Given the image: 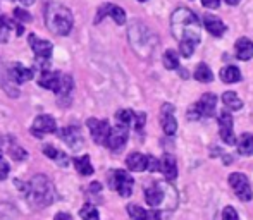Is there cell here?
I'll list each match as a JSON object with an SVG mask.
<instances>
[{"instance_id": "cell-43", "label": "cell", "mask_w": 253, "mask_h": 220, "mask_svg": "<svg viewBox=\"0 0 253 220\" xmlns=\"http://www.w3.org/2000/svg\"><path fill=\"white\" fill-rule=\"evenodd\" d=\"M138 2H147V0H138Z\"/></svg>"}, {"instance_id": "cell-28", "label": "cell", "mask_w": 253, "mask_h": 220, "mask_svg": "<svg viewBox=\"0 0 253 220\" xmlns=\"http://www.w3.org/2000/svg\"><path fill=\"white\" fill-rule=\"evenodd\" d=\"M134 117H136V113H134L133 110H129V109L117 110V113H116L117 122L124 124V126H127V127H129L131 124H134Z\"/></svg>"}, {"instance_id": "cell-22", "label": "cell", "mask_w": 253, "mask_h": 220, "mask_svg": "<svg viewBox=\"0 0 253 220\" xmlns=\"http://www.w3.org/2000/svg\"><path fill=\"white\" fill-rule=\"evenodd\" d=\"M43 153L47 155L50 160L57 162V165H60V167H67V164H69V157H67L64 151H60V150H57L55 147H52V145H45Z\"/></svg>"}, {"instance_id": "cell-39", "label": "cell", "mask_w": 253, "mask_h": 220, "mask_svg": "<svg viewBox=\"0 0 253 220\" xmlns=\"http://www.w3.org/2000/svg\"><path fill=\"white\" fill-rule=\"evenodd\" d=\"M147 220H162V217H160V212H157V210H148Z\"/></svg>"}, {"instance_id": "cell-25", "label": "cell", "mask_w": 253, "mask_h": 220, "mask_svg": "<svg viewBox=\"0 0 253 220\" xmlns=\"http://www.w3.org/2000/svg\"><path fill=\"white\" fill-rule=\"evenodd\" d=\"M74 167H76V170L81 174V176H91V174H93V165H91L88 155L74 158Z\"/></svg>"}, {"instance_id": "cell-29", "label": "cell", "mask_w": 253, "mask_h": 220, "mask_svg": "<svg viewBox=\"0 0 253 220\" xmlns=\"http://www.w3.org/2000/svg\"><path fill=\"white\" fill-rule=\"evenodd\" d=\"M73 77L71 76H62V81H60V86L59 90L55 91L57 95H59V98H66L71 95V91H73Z\"/></svg>"}, {"instance_id": "cell-14", "label": "cell", "mask_w": 253, "mask_h": 220, "mask_svg": "<svg viewBox=\"0 0 253 220\" xmlns=\"http://www.w3.org/2000/svg\"><path fill=\"white\" fill-rule=\"evenodd\" d=\"M105 16H110L117 24H124L126 23V12H124L121 7L114 5V3H103V5L98 9V14H97V23L100 19H103Z\"/></svg>"}, {"instance_id": "cell-5", "label": "cell", "mask_w": 253, "mask_h": 220, "mask_svg": "<svg viewBox=\"0 0 253 220\" xmlns=\"http://www.w3.org/2000/svg\"><path fill=\"white\" fill-rule=\"evenodd\" d=\"M217 98L213 93H205L193 107L190 109V119H200V117H212L215 112Z\"/></svg>"}, {"instance_id": "cell-30", "label": "cell", "mask_w": 253, "mask_h": 220, "mask_svg": "<svg viewBox=\"0 0 253 220\" xmlns=\"http://www.w3.org/2000/svg\"><path fill=\"white\" fill-rule=\"evenodd\" d=\"M162 60H164L166 69H169V71H174L179 67V57H177V54L174 50H167L166 54H164Z\"/></svg>"}, {"instance_id": "cell-8", "label": "cell", "mask_w": 253, "mask_h": 220, "mask_svg": "<svg viewBox=\"0 0 253 220\" xmlns=\"http://www.w3.org/2000/svg\"><path fill=\"white\" fill-rule=\"evenodd\" d=\"M126 143H127V126L117 122V126L110 129V134H109V138H107L105 147L112 151H119L121 148H124Z\"/></svg>"}, {"instance_id": "cell-2", "label": "cell", "mask_w": 253, "mask_h": 220, "mask_svg": "<svg viewBox=\"0 0 253 220\" xmlns=\"http://www.w3.org/2000/svg\"><path fill=\"white\" fill-rule=\"evenodd\" d=\"M45 24L53 35L66 37L73 28V14L62 3L50 2L45 7Z\"/></svg>"}, {"instance_id": "cell-10", "label": "cell", "mask_w": 253, "mask_h": 220, "mask_svg": "<svg viewBox=\"0 0 253 220\" xmlns=\"http://www.w3.org/2000/svg\"><path fill=\"white\" fill-rule=\"evenodd\" d=\"M30 45L31 48H33L35 55H37L38 60H43V62H48V59L52 57V43L48 40H42V38H38L37 35H30Z\"/></svg>"}, {"instance_id": "cell-17", "label": "cell", "mask_w": 253, "mask_h": 220, "mask_svg": "<svg viewBox=\"0 0 253 220\" xmlns=\"http://www.w3.org/2000/svg\"><path fill=\"white\" fill-rule=\"evenodd\" d=\"M164 198H166V191H164L162 184L155 183L145 189V200H147V203L153 208L159 207V205L164 201Z\"/></svg>"}, {"instance_id": "cell-20", "label": "cell", "mask_w": 253, "mask_h": 220, "mask_svg": "<svg viewBox=\"0 0 253 220\" xmlns=\"http://www.w3.org/2000/svg\"><path fill=\"white\" fill-rule=\"evenodd\" d=\"M160 170L166 176L167 181H174L177 177V165H176V158L172 155L166 153L160 160Z\"/></svg>"}, {"instance_id": "cell-41", "label": "cell", "mask_w": 253, "mask_h": 220, "mask_svg": "<svg viewBox=\"0 0 253 220\" xmlns=\"http://www.w3.org/2000/svg\"><path fill=\"white\" fill-rule=\"evenodd\" d=\"M23 5H31V3H35V0H19Z\"/></svg>"}, {"instance_id": "cell-26", "label": "cell", "mask_w": 253, "mask_h": 220, "mask_svg": "<svg viewBox=\"0 0 253 220\" xmlns=\"http://www.w3.org/2000/svg\"><path fill=\"white\" fill-rule=\"evenodd\" d=\"M222 104L226 105L227 110H240L243 107V102H241V98L234 91H226L222 95Z\"/></svg>"}, {"instance_id": "cell-24", "label": "cell", "mask_w": 253, "mask_h": 220, "mask_svg": "<svg viewBox=\"0 0 253 220\" xmlns=\"http://www.w3.org/2000/svg\"><path fill=\"white\" fill-rule=\"evenodd\" d=\"M220 79L224 81V83L227 84H233V83H238V81L241 79V73L238 67L234 66H227L224 67L222 71H220Z\"/></svg>"}, {"instance_id": "cell-16", "label": "cell", "mask_w": 253, "mask_h": 220, "mask_svg": "<svg viewBox=\"0 0 253 220\" xmlns=\"http://www.w3.org/2000/svg\"><path fill=\"white\" fill-rule=\"evenodd\" d=\"M9 77L17 84H23V83H28V81L33 77V71L30 67H24L23 64L16 62L9 67Z\"/></svg>"}, {"instance_id": "cell-3", "label": "cell", "mask_w": 253, "mask_h": 220, "mask_svg": "<svg viewBox=\"0 0 253 220\" xmlns=\"http://www.w3.org/2000/svg\"><path fill=\"white\" fill-rule=\"evenodd\" d=\"M26 196L35 208L48 207L53 201V186L50 181H48V177L43 176V174L35 176L30 181V184H28Z\"/></svg>"}, {"instance_id": "cell-27", "label": "cell", "mask_w": 253, "mask_h": 220, "mask_svg": "<svg viewBox=\"0 0 253 220\" xmlns=\"http://www.w3.org/2000/svg\"><path fill=\"white\" fill-rule=\"evenodd\" d=\"M195 79L200 81V83H210L213 79V74L210 71V67L207 64H198L197 66V71H195Z\"/></svg>"}, {"instance_id": "cell-38", "label": "cell", "mask_w": 253, "mask_h": 220, "mask_svg": "<svg viewBox=\"0 0 253 220\" xmlns=\"http://www.w3.org/2000/svg\"><path fill=\"white\" fill-rule=\"evenodd\" d=\"M203 7H207V9H217L220 3V0H202Z\"/></svg>"}, {"instance_id": "cell-18", "label": "cell", "mask_w": 253, "mask_h": 220, "mask_svg": "<svg viewBox=\"0 0 253 220\" xmlns=\"http://www.w3.org/2000/svg\"><path fill=\"white\" fill-rule=\"evenodd\" d=\"M203 24H205L207 31H209L212 37H222V35L226 33V24L217 16H212V14H205V16H203Z\"/></svg>"}, {"instance_id": "cell-37", "label": "cell", "mask_w": 253, "mask_h": 220, "mask_svg": "<svg viewBox=\"0 0 253 220\" xmlns=\"http://www.w3.org/2000/svg\"><path fill=\"white\" fill-rule=\"evenodd\" d=\"M145 119H147V115H145V113H136V117H134V127H136V131L143 129Z\"/></svg>"}, {"instance_id": "cell-33", "label": "cell", "mask_w": 253, "mask_h": 220, "mask_svg": "<svg viewBox=\"0 0 253 220\" xmlns=\"http://www.w3.org/2000/svg\"><path fill=\"white\" fill-rule=\"evenodd\" d=\"M14 19H17L19 23H30L31 14L26 12L24 9H21V7H17V9H14Z\"/></svg>"}, {"instance_id": "cell-9", "label": "cell", "mask_w": 253, "mask_h": 220, "mask_svg": "<svg viewBox=\"0 0 253 220\" xmlns=\"http://www.w3.org/2000/svg\"><path fill=\"white\" fill-rule=\"evenodd\" d=\"M86 126L90 127V133L93 136V141L97 145H105L107 138L110 134V129L112 127L109 126L107 120H100V119H88Z\"/></svg>"}, {"instance_id": "cell-36", "label": "cell", "mask_w": 253, "mask_h": 220, "mask_svg": "<svg viewBox=\"0 0 253 220\" xmlns=\"http://www.w3.org/2000/svg\"><path fill=\"white\" fill-rule=\"evenodd\" d=\"M148 170H150V172H157V170H160V160H159V158L148 155Z\"/></svg>"}, {"instance_id": "cell-1", "label": "cell", "mask_w": 253, "mask_h": 220, "mask_svg": "<svg viewBox=\"0 0 253 220\" xmlns=\"http://www.w3.org/2000/svg\"><path fill=\"white\" fill-rule=\"evenodd\" d=\"M172 35L179 40V50L183 57H191L200 43V21L186 7L176 9L170 16Z\"/></svg>"}, {"instance_id": "cell-31", "label": "cell", "mask_w": 253, "mask_h": 220, "mask_svg": "<svg viewBox=\"0 0 253 220\" xmlns=\"http://www.w3.org/2000/svg\"><path fill=\"white\" fill-rule=\"evenodd\" d=\"M80 217L83 220H98L100 215H98V210L93 207V205L86 203V205H83V208L80 210Z\"/></svg>"}, {"instance_id": "cell-11", "label": "cell", "mask_w": 253, "mask_h": 220, "mask_svg": "<svg viewBox=\"0 0 253 220\" xmlns=\"http://www.w3.org/2000/svg\"><path fill=\"white\" fill-rule=\"evenodd\" d=\"M55 131H57V124L52 115H38L33 122V127H31V133L38 138H42L43 134H52Z\"/></svg>"}, {"instance_id": "cell-32", "label": "cell", "mask_w": 253, "mask_h": 220, "mask_svg": "<svg viewBox=\"0 0 253 220\" xmlns=\"http://www.w3.org/2000/svg\"><path fill=\"white\" fill-rule=\"evenodd\" d=\"M127 214H129L131 220H147L148 210H143L138 205H127Z\"/></svg>"}, {"instance_id": "cell-40", "label": "cell", "mask_w": 253, "mask_h": 220, "mask_svg": "<svg viewBox=\"0 0 253 220\" xmlns=\"http://www.w3.org/2000/svg\"><path fill=\"white\" fill-rule=\"evenodd\" d=\"M53 220H73V217H71L69 214H66V212H59Z\"/></svg>"}, {"instance_id": "cell-34", "label": "cell", "mask_w": 253, "mask_h": 220, "mask_svg": "<svg viewBox=\"0 0 253 220\" xmlns=\"http://www.w3.org/2000/svg\"><path fill=\"white\" fill-rule=\"evenodd\" d=\"M9 170H10V167H9V164H7L5 158H3L2 151H0V181L7 179V176H9Z\"/></svg>"}, {"instance_id": "cell-13", "label": "cell", "mask_w": 253, "mask_h": 220, "mask_svg": "<svg viewBox=\"0 0 253 220\" xmlns=\"http://www.w3.org/2000/svg\"><path fill=\"white\" fill-rule=\"evenodd\" d=\"M160 124H162V129L167 136H172L177 129L176 117H174V107L172 105H164L162 113H160Z\"/></svg>"}, {"instance_id": "cell-6", "label": "cell", "mask_w": 253, "mask_h": 220, "mask_svg": "<svg viewBox=\"0 0 253 220\" xmlns=\"http://www.w3.org/2000/svg\"><path fill=\"white\" fill-rule=\"evenodd\" d=\"M229 184L234 189L236 196L241 201H250L253 198V191H252V184L248 181V177L241 172H233L229 176Z\"/></svg>"}, {"instance_id": "cell-35", "label": "cell", "mask_w": 253, "mask_h": 220, "mask_svg": "<svg viewBox=\"0 0 253 220\" xmlns=\"http://www.w3.org/2000/svg\"><path fill=\"white\" fill-rule=\"evenodd\" d=\"M222 220H240V217H238V212L233 207H226L222 212Z\"/></svg>"}, {"instance_id": "cell-15", "label": "cell", "mask_w": 253, "mask_h": 220, "mask_svg": "<svg viewBox=\"0 0 253 220\" xmlns=\"http://www.w3.org/2000/svg\"><path fill=\"white\" fill-rule=\"evenodd\" d=\"M60 81H62V74L55 73V71H48V69H43L38 77V84L43 86L45 90H52V91H57L60 86Z\"/></svg>"}, {"instance_id": "cell-12", "label": "cell", "mask_w": 253, "mask_h": 220, "mask_svg": "<svg viewBox=\"0 0 253 220\" xmlns=\"http://www.w3.org/2000/svg\"><path fill=\"white\" fill-rule=\"evenodd\" d=\"M60 140L71 148V150H80L83 147V136H81V131L76 126H67L64 127L59 133Z\"/></svg>"}, {"instance_id": "cell-21", "label": "cell", "mask_w": 253, "mask_h": 220, "mask_svg": "<svg viewBox=\"0 0 253 220\" xmlns=\"http://www.w3.org/2000/svg\"><path fill=\"white\" fill-rule=\"evenodd\" d=\"M236 55L240 60H250L253 57V41L250 38H240L236 41Z\"/></svg>"}, {"instance_id": "cell-4", "label": "cell", "mask_w": 253, "mask_h": 220, "mask_svg": "<svg viewBox=\"0 0 253 220\" xmlns=\"http://www.w3.org/2000/svg\"><path fill=\"white\" fill-rule=\"evenodd\" d=\"M109 184L112 189H116L123 198L131 196L134 186V179L126 172V170H114L109 176Z\"/></svg>"}, {"instance_id": "cell-23", "label": "cell", "mask_w": 253, "mask_h": 220, "mask_svg": "<svg viewBox=\"0 0 253 220\" xmlns=\"http://www.w3.org/2000/svg\"><path fill=\"white\" fill-rule=\"evenodd\" d=\"M238 151H240V155H245V157L253 155V134L250 133L241 134L240 140H238Z\"/></svg>"}, {"instance_id": "cell-19", "label": "cell", "mask_w": 253, "mask_h": 220, "mask_svg": "<svg viewBox=\"0 0 253 220\" xmlns=\"http://www.w3.org/2000/svg\"><path fill=\"white\" fill-rule=\"evenodd\" d=\"M126 165H127V169L133 170V172H143V170H148V155H143V153L127 155Z\"/></svg>"}, {"instance_id": "cell-7", "label": "cell", "mask_w": 253, "mask_h": 220, "mask_svg": "<svg viewBox=\"0 0 253 220\" xmlns=\"http://www.w3.org/2000/svg\"><path fill=\"white\" fill-rule=\"evenodd\" d=\"M233 126V115L227 110H222L219 113V134L220 140L226 145H236V136H234Z\"/></svg>"}, {"instance_id": "cell-42", "label": "cell", "mask_w": 253, "mask_h": 220, "mask_svg": "<svg viewBox=\"0 0 253 220\" xmlns=\"http://www.w3.org/2000/svg\"><path fill=\"white\" fill-rule=\"evenodd\" d=\"M224 2L229 3V5H238V2H240V0H224Z\"/></svg>"}]
</instances>
